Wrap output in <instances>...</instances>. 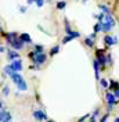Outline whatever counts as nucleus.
<instances>
[{
  "label": "nucleus",
  "instance_id": "obj_34",
  "mask_svg": "<svg viewBox=\"0 0 119 122\" xmlns=\"http://www.w3.org/2000/svg\"><path fill=\"white\" fill-rule=\"evenodd\" d=\"M0 32H3V28H1V26H0Z\"/></svg>",
  "mask_w": 119,
  "mask_h": 122
},
{
  "label": "nucleus",
  "instance_id": "obj_22",
  "mask_svg": "<svg viewBox=\"0 0 119 122\" xmlns=\"http://www.w3.org/2000/svg\"><path fill=\"white\" fill-rule=\"evenodd\" d=\"M98 32H101V22H97L94 25V33H98Z\"/></svg>",
  "mask_w": 119,
  "mask_h": 122
},
{
  "label": "nucleus",
  "instance_id": "obj_7",
  "mask_svg": "<svg viewBox=\"0 0 119 122\" xmlns=\"http://www.w3.org/2000/svg\"><path fill=\"white\" fill-rule=\"evenodd\" d=\"M104 42L107 46H114L116 45V42H118V38L116 36H109V35H107L104 38Z\"/></svg>",
  "mask_w": 119,
  "mask_h": 122
},
{
  "label": "nucleus",
  "instance_id": "obj_25",
  "mask_svg": "<svg viewBox=\"0 0 119 122\" xmlns=\"http://www.w3.org/2000/svg\"><path fill=\"white\" fill-rule=\"evenodd\" d=\"M33 3H36L37 7H42V6L45 4V0H33Z\"/></svg>",
  "mask_w": 119,
  "mask_h": 122
},
{
  "label": "nucleus",
  "instance_id": "obj_30",
  "mask_svg": "<svg viewBox=\"0 0 119 122\" xmlns=\"http://www.w3.org/2000/svg\"><path fill=\"white\" fill-rule=\"evenodd\" d=\"M4 51H6V49H4V47H3V46L0 45V53H4Z\"/></svg>",
  "mask_w": 119,
  "mask_h": 122
},
{
  "label": "nucleus",
  "instance_id": "obj_36",
  "mask_svg": "<svg viewBox=\"0 0 119 122\" xmlns=\"http://www.w3.org/2000/svg\"><path fill=\"white\" fill-rule=\"evenodd\" d=\"M1 122H7V121H1Z\"/></svg>",
  "mask_w": 119,
  "mask_h": 122
},
{
  "label": "nucleus",
  "instance_id": "obj_1",
  "mask_svg": "<svg viewBox=\"0 0 119 122\" xmlns=\"http://www.w3.org/2000/svg\"><path fill=\"white\" fill-rule=\"evenodd\" d=\"M105 101H107V110H108V111H112L114 106L118 104V99L112 94L111 92H108V93L105 94Z\"/></svg>",
  "mask_w": 119,
  "mask_h": 122
},
{
  "label": "nucleus",
  "instance_id": "obj_5",
  "mask_svg": "<svg viewBox=\"0 0 119 122\" xmlns=\"http://www.w3.org/2000/svg\"><path fill=\"white\" fill-rule=\"evenodd\" d=\"M8 45L11 46V49H13V50H15V51H18V50H22L24 47H25V45H24V43H22V42H21L18 38L14 39V40H11Z\"/></svg>",
  "mask_w": 119,
  "mask_h": 122
},
{
  "label": "nucleus",
  "instance_id": "obj_23",
  "mask_svg": "<svg viewBox=\"0 0 119 122\" xmlns=\"http://www.w3.org/2000/svg\"><path fill=\"white\" fill-rule=\"evenodd\" d=\"M71 40H72V36H71V35H67L65 38L62 39V43H64V45H67L68 42H71Z\"/></svg>",
  "mask_w": 119,
  "mask_h": 122
},
{
  "label": "nucleus",
  "instance_id": "obj_10",
  "mask_svg": "<svg viewBox=\"0 0 119 122\" xmlns=\"http://www.w3.org/2000/svg\"><path fill=\"white\" fill-rule=\"evenodd\" d=\"M94 39H96V33H91L89 38L84 39V45L89 46V47H93L94 46Z\"/></svg>",
  "mask_w": 119,
  "mask_h": 122
},
{
  "label": "nucleus",
  "instance_id": "obj_16",
  "mask_svg": "<svg viewBox=\"0 0 119 122\" xmlns=\"http://www.w3.org/2000/svg\"><path fill=\"white\" fill-rule=\"evenodd\" d=\"M108 86H109V87H111L112 90H116V89H118V82H116V81H109V82H108Z\"/></svg>",
  "mask_w": 119,
  "mask_h": 122
},
{
  "label": "nucleus",
  "instance_id": "obj_24",
  "mask_svg": "<svg viewBox=\"0 0 119 122\" xmlns=\"http://www.w3.org/2000/svg\"><path fill=\"white\" fill-rule=\"evenodd\" d=\"M98 81H100V85H101L104 89H107V87H108V82H107L105 79H98Z\"/></svg>",
  "mask_w": 119,
  "mask_h": 122
},
{
  "label": "nucleus",
  "instance_id": "obj_4",
  "mask_svg": "<svg viewBox=\"0 0 119 122\" xmlns=\"http://www.w3.org/2000/svg\"><path fill=\"white\" fill-rule=\"evenodd\" d=\"M32 117L39 122H43L47 119V114H46L45 111H42V110H35L33 112H32Z\"/></svg>",
  "mask_w": 119,
  "mask_h": 122
},
{
  "label": "nucleus",
  "instance_id": "obj_19",
  "mask_svg": "<svg viewBox=\"0 0 119 122\" xmlns=\"http://www.w3.org/2000/svg\"><path fill=\"white\" fill-rule=\"evenodd\" d=\"M65 7H67V1L61 0V1H58V3H57V8H58V10H64Z\"/></svg>",
  "mask_w": 119,
  "mask_h": 122
},
{
  "label": "nucleus",
  "instance_id": "obj_14",
  "mask_svg": "<svg viewBox=\"0 0 119 122\" xmlns=\"http://www.w3.org/2000/svg\"><path fill=\"white\" fill-rule=\"evenodd\" d=\"M93 67H94V74H96V79L98 81V79H100V65H98L97 60L93 61Z\"/></svg>",
  "mask_w": 119,
  "mask_h": 122
},
{
  "label": "nucleus",
  "instance_id": "obj_18",
  "mask_svg": "<svg viewBox=\"0 0 119 122\" xmlns=\"http://www.w3.org/2000/svg\"><path fill=\"white\" fill-rule=\"evenodd\" d=\"M33 49H35L36 53H43V51H45V46H42V45H35Z\"/></svg>",
  "mask_w": 119,
  "mask_h": 122
},
{
  "label": "nucleus",
  "instance_id": "obj_26",
  "mask_svg": "<svg viewBox=\"0 0 119 122\" xmlns=\"http://www.w3.org/2000/svg\"><path fill=\"white\" fill-rule=\"evenodd\" d=\"M10 94V87L8 86H4V89H3V96H8Z\"/></svg>",
  "mask_w": 119,
  "mask_h": 122
},
{
  "label": "nucleus",
  "instance_id": "obj_2",
  "mask_svg": "<svg viewBox=\"0 0 119 122\" xmlns=\"http://www.w3.org/2000/svg\"><path fill=\"white\" fill-rule=\"evenodd\" d=\"M32 60H33V64H36V67H39V65H42V64L46 62L47 56L45 54V51H43V53H36V56L32 57Z\"/></svg>",
  "mask_w": 119,
  "mask_h": 122
},
{
  "label": "nucleus",
  "instance_id": "obj_32",
  "mask_svg": "<svg viewBox=\"0 0 119 122\" xmlns=\"http://www.w3.org/2000/svg\"><path fill=\"white\" fill-rule=\"evenodd\" d=\"M114 122H119V119H118V118H115V121H114Z\"/></svg>",
  "mask_w": 119,
  "mask_h": 122
},
{
  "label": "nucleus",
  "instance_id": "obj_20",
  "mask_svg": "<svg viewBox=\"0 0 119 122\" xmlns=\"http://www.w3.org/2000/svg\"><path fill=\"white\" fill-rule=\"evenodd\" d=\"M60 51V46H54L51 50H50V56H55Z\"/></svg>",
  "mask_w": 119,
  "mask_h": 122
},
{
  "label": "nucleus",
  "instance_id": "obj_6",
  "mask_svg": "<svg viewBox=\"0 0 119 122\" xmlns=\"http://www.w3.org/2000/svg\"><path fill=\"white\" fill-rule=\"evenodd\" d=\"M10 67H11V69H13V72H20V71L22 69V61L20 60V58H17V60L11 61Z\"/></svg>",
  "mask_w": 119,
  "mask_h": 122
},
{
  "label": "nucleus",
  "instance_id": "obj_15",
  "mask_svg": "<svg viewBox=\"0 0 119 122\" xmlns=\"http://www.w3.org/2000/svg\"><path fill=\"white\" fill-rule=\"evenodd\" d=\"M18 38V35L15 33V32H8V33H6V39H7V43H10L11 40H14V39Z\"/></svg>",
  "mask_w": 119,
  "mask_h": 122
},
{
  "label": "nucleus",
  "instance_id": "obj_29",
  "mask_svg": "<svg viewBox=\"0 0 119 122\" xmlns=\"http://www.w3.org/2000/svg\"><path fill=\"white\" fill-rule=\"evenodd\" d=\"M20 11H21V13H25V11H26V7H25V6H20Z\"/></svg>",
  "mask_w": 119,
  "mask_h": 122
},
{
  "label": "nucleus",
  "instance_id": "obj_33",
  "mask_svg": "<svg viewBox=\"0 0 119 122\" xmlns=\"http://www.w3.org/2000/svg\"><path fill=\"white\" fill-rule=\"evenodd\" d=\"M1 107H3V104H1V101H0V110H1Z\"/></svg>",
  "mask_w": 119,
  "mask_h": 122
},
{
  "label": "nucleus",
  "instance_id": "obj_12",
  "mask_svg": "<svg viewBox=\"0 0 119 122\" xmlns=\"http://www.w3.org/2000/svg\"><path fill=\"white\" fill-rule=\"evenodd\" d=\"M7 56H8V60L10 61H14V60H17V58H20V54L17 53L15 50H8Z\"/></svg>",
  "mask_w": 119,
  "mask_h": 122
},
{
  "label": "nucleus",
  "instance_id": "obj_27",
  "mask_svg": "<svg viewBox=\"0 0 119 122\" xmlns=\"http://www.w3.org/2000/svg\"><path fill=\"white\" fill-rule=\"evenodd\" d=\"M98 115H100V111H98V110H94V112H93V115H90V117L96 119V118H97V117H98Z\"/></svg>",
  "mask_w": 119,
  "mask_h": 122
},
{
  "label": "nucleus",
  "instance_id": "obj_35",
  "mask_svg": "<svg viewBox=\"0 0 119 122\" xmlns=\"http://www.w3.org/2000/svg\"><path fill=\"white\" fill-rule=\"evenodd\" d=\"M47 122H54V121H51V119H50V121H47Z\"/></svg>",
  "mask_w": 119,
  "mask_h": 122
},
{
  "label": "nucleus",
  "instance_id": "obj_9",
  "mask_svg": "<svg viewBox=\"0 0 119 122\" xmlns=\"http://www.w3.org/2000/svg\"><path fill=\"white\" fill-rule=\"evenodd\" d=\"M18 39L22 42L24 45H29V43H32V39H30V36L28 35V33H21V35H18Z\"/></svg>",
  "mask_w": 119,
  "mask_h": 122
},
{
  "label": "nucleus",
  "instance_id": "obj_11",
  "mask_svg": "<svg viewBox=\"0 0 119 122\" xmlns=\"http://www.w3.org/2000/svg\"><path fill=\"white\" fill-rule=\"evenodd\" d=\"M10 78H11V81H13V82H14L15 85L18 83V82H20L21 79H24L22 76L20 75V72H13V74L10 75Z\"/></svg>",
  "mask_w": 119,
  "mask_h": 122
},
{
  "label": "nucleus",
  "instance_id": "obj_8",
  "mask_svg": "<svg viewBox=\"0 0 119 122\" xmlns=\"http://www.w3.org/2000/svg\"><path fill=\"white\" fill-rule=\"evenodd\" d=\"M1 121H7V122H11V112L8 111H3L0 110V122Z\"/></svg>",
  "mask_w": 119,
  "mask_h": 122
},
{
  "label": "nucleus",
  "instance_id": "obj_3",
  "mask_svg": "<svg viewBox=\"0 0 119 122\" xmlns=\"http://www.w3.org/2000/svg\"><path fill=\"white\" fill-rule=\"evenodd\" d=\"M96 56H97V62H98V65H101V67H105L107 65V60H105V54H104V50L101 49H98L96 51Z\"/></svg>",
  "mask_w": 119,
  "mask_h": 122
},
{
  "label": "nucleus",
  "instance_id": "obj_21",
  "mask_svg": "<svg viewBox=\"0 0 119 122\" xmlns=\"http://www.w3.org/2000/svg\"><path fill=\"white\" fill-rule=\"evenodd\" d=\"M4 74H6V75H8V76L13 74V69H11V67H10V65L4 67Z\"/></svg>",
  "mask_w": 119,
  "mask_h": 122
},
{
  "label": "nucleus",
  "instance_id": "obj_17",
  "mask_svg": "<svg viewBox=\"0 0 119 122\" xmlns=\"http://www.w3.org/2000/svg\"><path fill=\"white\" fill-rule=\"evenodd\" d=\"M100 8L103 10V13H104V14H111V8L108 7V6H105V4H101V6H100Z\"/></svg>",
  "mask_w": 119,
  "mask_h": 122
},
{
  "label": "nucleus",
  "instance_id": "obj_13",
  "mask_svg": "<svg viewBox=\"0 0 119 122\" xmlns=\"http://www.w3.org/2000/svg\"><path fill=\"white\" fill-rule=\"evenodd\" d=\"M17 87H18V90L20 92H25V90H28V85H26V82L24 81V79H21L18 83H17Z\"/></svg>",
  "mask_w": 119,
  "mask_h": 122
},
{
  "label": "nucleus",
  "instance_id": "obj_37",
  "mask_svg": "<svg viewBox=\"0 0 119 122\" xmlns=\"http://www.w3.org/2000/svg\"><path fill=\"white\" fill-rule=\"evenodd\" d=\"M83 1H87V0H83Z\"/></svg>",
  "mask_w": 119,
  "mask_h": 122
},
{
  "label": "nucleus",
  "instance_id": "obj_31",
  "mask_svg": "<svg viewBox=\"0 0 119 122\" xmlns=\"http://www.w3.org/2000/svg\"><path fill=\"white\" fill-rule=\"evenodd\" d=\"M33 3V0H28V4H32Z\"/></svg>",
  "mask_w": 119,
  "mask_h": 122
},
{
  "label": "nucleus",
  "instance_id": "obj_28",
  "mask_svg": "<svg viewBox=\"0 0 119 122\" xmlns=\"http://www.w3.org/2000/svg\"><path fill=\"white\" fill-rule=\"evenodd\" d=\"M108 117H109V114H105L103 118H101V121L100 122H107V119H108Z\"/></svg>",
  "mask_w": 119,
  "mask_h": 122
}]
</instances>
